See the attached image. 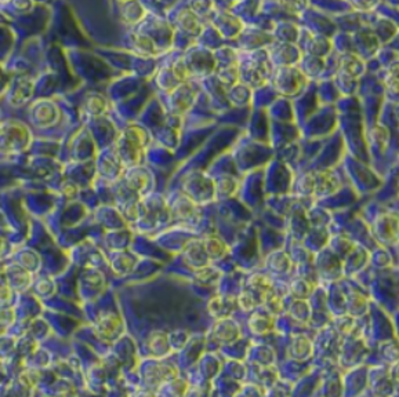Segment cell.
Wrapping results in <instances>:
<instances>
[{"label": "cell", "mask_w": 399, "mask_h": 397, "mask_svg": "<svg viewBox=\"0 0 399 397\" xmlns=\"http://www.w3.org/2000/svg\"><path fill=\"white\" fill-rule=\"evenodd\" d=\"M134 45L135 47L142 52H147V54H154L156 51V47L152 39L149 36H144V35H137L134 38Z\"/></svg>", "instance_id": "cell-1"}, {"label": "cell", "mask_w": 399, "mask_h": 397, "mask_svg": "<svg viewBox=\"0 0 399 397\" xmlns=\"http://www.w3.org/2000/svg\"><path fill=\"white\" fill-rule=\"evenodd\" d=\"M87 109L91 115H101L107 109V103L103 97L94 96L87 99Z\"/></svg>", "instance_id": "cell-2"}]
</instances>
